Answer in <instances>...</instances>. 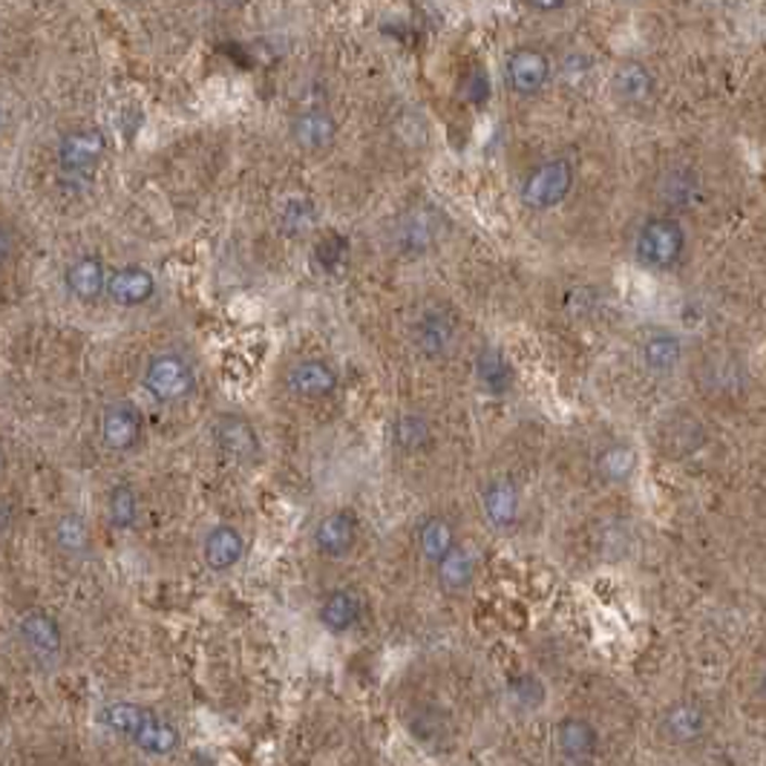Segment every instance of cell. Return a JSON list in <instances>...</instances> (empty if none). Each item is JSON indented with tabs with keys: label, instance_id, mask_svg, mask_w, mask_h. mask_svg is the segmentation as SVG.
Returning a JSON list of instances; mask_svg holds the SVG:
<instances>
[{
	"label": "cell",
	"instance_id": "obj_22",
	"mask_svg": "<svg viewBox=\"0 0 766 766\" xmlns=\"http://www.w3.org/2000/svg\"><path fill=\"white\" fill-rule=\"evenodd\" d=\"M701 176L694 174L692 167H668L657 181L660 202L677 211L692 208L701 199Z\"/></svg>",
	"mask_w": 766,
	"mask_h": 766
},
{
	"label": "cell",
	"instance_id": "obj_36",
	"mask_svg": "<svg viewBox=\"0 0 766 766\" xmlns=\"http://www.w3.org/2000/svg\"><path fill=\"white\" fill-rule=\"evenodd\" d=\"M525 3L536 12H560V9L568 7V0H525Z\"/></svg>",
	"mask_w": 766,
	"mask_h": 766
},
{
	"label": "cell",
	"instance_id": "obj_35",
	"mask_svg": "<svg viewBox=\"0 0 766 766\" xmlns=\"http://www.w3.org/2000/svg\"><path fill=\"white\" fill-rule=\"evenodd\" d=\"M487 92H490L487 73L485 70H473L470 78L464 81V96H467V101H473V104H481V101H487Z\"/></svg>",
	"mask_w": 766,
	"mask_h": 766
},
{
	"label": "cell",
	"instance_id": "obj_10",
	"mask_svg": "<svg viewBox=\"0 0 766 766\" xmlns=\"http://www.w3.org/2000/svg\"><path fill=\"white\" fill-rule=\"evenodd\" d=\"M481 511L493 530H511L519 519L522 495L511 478H490L481 487Z\"/></svg>",
	"mask_w": 766,
	"mask_h": 766
},
{
	"label": "cell",
	"instance_id": "obj_30",
	"mask_svg": "<svg viewBox=\"0 0 766 766\" xmlns=\"http://www.w3.org/2000/svg\"><path fill=\"white\" fill-rule=\"evenodd\" d=\"M55 544L66 556H84L90 551V528H87V519L78 516V513H64L59 522H55Z\"/></svg>",
	"mask_w": 766,
	"mask_h": 766
},
{
	"label": "cell",
	"instance_id": "obj_13",
	"mask_svg": "<svg viewBox=\"0 0 766 766\" xmlns=\"http://www.w3.org/2000/svg\"><path fill=\"white\" fill-rule=\"evenodd\" d=\"M340 378L338 372L331 369L326 361H317V357H309V361L294 363L286 375V387L294 398H305V401H314V398H329L335 389H338Z\"/></svg>",
	"mask_w": 766,
	"mask_h": 766
},
{
	"label": "cell",
	"instance_id": "obj_9",
	"mask_svg": "<svg viewBox=\"0 0 766 766\" xmlns=\"http://www.w3.org/2000/svg\"><path fill=\"white\" fill-rule=\"evenodd\" d=\"M507 78H511L513 92L519 96H536L551 81V59L536 47H519L507 59Z\"/></svg>",
	"mask_w": 766,
	"mask_h": 766
},
{
	"label": "cell",
	"instance_id": "obj_7",
	"mask_svg": "<svg viewBox=\"0 0 766 766\" xmlns=\"http://www.w3.org/2000/svg\"><path fill=\"white\" fill-rule=\"evenodd\" d=\"M17 637L29 649V654L35 660H41V663L59 660L61 651H64L61 623L47 611H26L24 617L17 619Z\"/></svg>",
	"mask_w": 766,
	"mask_h": 766
},
{
	"label": "cell",
	"instance_id": "obj_21",
	"mask_svg": "<svg viewBox=\"0 0 766 766\" xmlns=\"http://www.w3.org/2000/svg\"><path fill=\"white\" fill-rule=\"evenodd\" d=\"M108 272L99 256H78L70 263L64 274V282L70 294L78 297L81 303H92L101 294H108Z\"/></svg>",
	"mask_w": 766,
	"mask_h": 766
},
{
	"label": "cell",
	"instance_id": "obj_39",
	"mask_svg": "<svg viewBox=\"0 0 766 766\" xmlns=\"http://www.w3.org/2000/svg\"><path fill=\"white\" fill-rule=\"evenodd\" d=\"M619 3H635V0H619Z\"/></svg>",
	"mask_w": 766,
	"mask_h": 766
},
{
	"label": "cell",
	"instance_id": "obj_26",
	"mask_svg": "<svg viewBox=\"0 0 766 766\" xmlns=\"http://www.w3.org/2000/svg\"><path fill=\"white\" fill-rule=\"evenodd\" d=\"M637 464H640V459H637L635 447L614 441V444H605L600 453H597L593 467H597V473H600L608 485H626L637 473Z\"/></svg>",
	"mask_w": 766,
	"mask_h": 766
},
{
	"label": "cell",
	"instance_id": "obj_18",
	"mask_svg": "<svg viewBox=\"0 0 766 766\" xmlns=\"http://www.w3.org/2000/svg\"><path fill=\"white\" fill-rule=\"evenodd\" d=\"M363 597L354 588H338V591L326 593V600L321 602V626L331 635H347L352 631L363 617Z\"/></svg>",
	"mask_w": 766,
	"mask_h": 766
},
{
	"label": "cell",
	"instance_id": "obj_14",
	"mask_svg": "<svg viewBox=\"0 0 766 766\" xmlns=\"http://www.w3.org/2000/svg\"><path fill=\"white\" fill-rule=\"evenodd\" d=\"M708 715L701 703L680 701L663 715V734L677 746H692L706 734Z\"/></svg>",
	"mask_w": 766,
	"mask_h": 766
},
{
	"label": "cell",
	"instance_id": "obj_31",
	"mask_svg": "<svg viewBox=\"0 0 766 766\" xmlns=\"http://www.w3.org/2000/svg\"><path fill=\"white\" fill-rule=\"evenodd\" d=\"M108 516L116 530H130L139 525V495L130 485H116L110 490Z\"/></svg>",
	"mask_w": 766,
	"mask_h": 766
},
{
	"label": "cell",
	"instance_id": "obj_29",
	"mask_svg": "<svg viewBox=\"0 0 766 766\" xmlns=\"http://www.w3.org/2000/svg\"><path fill=\"white\" fill-rule=\"evenodd\" d=\"M418 548L429 565H438L455 548V530L444 516H427L418 528Z\"/></svg>",
	"mask_w": 766,
	"mask_h": 766
},
{
	"label": "cell",
	"instance_id": "obj_27",
	"mask_svg": "<svg viewBox=\"0 0 766 766\" xmlns=\"http://www.w3.org/2000/svg\"><path fill=\"white\" fill-rule=\"evenodd\" d=\"M389 432H392V444L406 455L424 453L432 444V424H429L427 415L413 413V410L398 415Z\"/></svg>",
	"mask_w": 766,
	"mask_h": 766
},
{
	"label": "cell",
	"instance_id": "obj_17",
	"mask_svg": "<svg viewBox=\"0 0 766 766\" xmlns=\"http://www.w3.org/2000/svg\"><path fill=\"white\" fill-rule=\"evenodd\" d=\"M156 294V277L141 268V265H124L118 272L110 274L108 280V297L118 305H145Z\"/></svg>",
	"mask_w": 766,
	"mask_h": 766
},
{
	"label": "cell",
	"instance_id": "obj_32",
	"mask_svg": "<svg viewBox=\"0 0 766 766\" xmlns=\"http://www.w3.org/2000/svg\"><path fill=\"white\" fill-rule=\"evenodd\" d=\"M314 223H317V208H314L312 199L294 197L280 208V228L289 237H303V234L312 231Z\"/></svg>",
	"mask_w": 766,
	"mask_h": 766
},
{
	"label": "cell",
	"instance_id": "obj_25",
	"mask_svg": "<svg viewBox=\"0 0 766 766\" xmlns=\"http://www.w3.org/2000/svg\"><path fill=\"white\" fill-rule=\"evenodd\" d=\"M438 586L447 593H464L476 579V556L467 548L455 544L453 551L447 553L444 560L436 565Z\"/></svg>",
	"mask_w": 766,
	"mask_h": 766
},
{
	"label": "cell",
	"instance_id": "obj_2",
	"mask_svg": "<svg viewBox=\"0 0 766 766\" xmlns=\"http://www.w3.org/2000/svg\"><path fill=\"white\" fill-rule=\"evenodd\" d=\"M686 254V228L677 216H651L635 237L637 263L651 272H668Z\"/></svg>",
	"mask_w": 766,
	"mask_h": 766
},
{
	"label": "cell",
	"instance_id": "obj_33",
	"mask_svg": "<svg viewBox=\"0 0 766 766\" xmlns=\"http://www.w3.org/2000/svg\"><path fill=\"white\" fill-rule=\"evenodd\" d=\"M349 260V239L340 237V234H331V237H326L323 242H317V248H314V263L321 265L323 272H340L343 265H347Z\"/></svg>",
	"mask_w": 766,
	"mask_h": 766
},
{
	"label": "cell",
	"instance_id": "obj_12",
	"mask_svg": "<svg viewBox=\"0 0 766 766\" xmlns=\"http://www.w3.org/2000/svg\"><path fill=\"white\" fill-rule=\"evenodd\" d=\"M357 539V519L352 511H331L314 528V548L326 560H343Z\"/></svg>",
	"mask_w": 766,
	"mask_h": 766
},
{
	"label": "cell",
	"instance_id": "obj_1",
	"mask_svg": "<svg viewBox=\"0 0 766 766\" xmlns=\"http://www.w3.org/2000/svg\"><path fill=\"white\" fill-rule=\"evenodd\" d=\"M99 720L104 729L122 734L133 746H139L148 755L165 758L179 750V729L174 724H167L156 712L139 706L130 701H113L108 706H101Z\"/></svg>",
	"mask_w": 766,
	"mask_h": 766
},
{
	"label": "cell",
	"instance_id": "obj_5",
	"mask_svg": "<svg viewBox=\"0 0 766 766\" xmlns=\"http://www.w3.org/2000/svg\"><path fill=\"white\" fill-rule=\"evenodd\" d=\"M570 190H574V165L568 159H548L522 181L519 197L522 205L530 211H553L568 199Z\"/></svg>",
	"mask_w": 766,
	"mask_h": 766
},
{
	"label": "cell",
	"instance_id": "obj_19",
	"mask_svg": "<svg viewBox=\"0 0 766 766\" xmlns=\"http://www.w3.org/2000/svg\"><path fill=\"white\" fill-rule=\"evenodd\" d=\"M246 556V539L231 525H216L214 530H208L205 544H202V560L214 574H225V570L237 568Z\"/></svg>",
	"mask_w": 766,
	"mask_h": 766
},
{
	"label": "cell",
	"instance_id": "obj_23",
	"mask_svg": "<svg viewBox=\"0 0 766 766\" xmlns=\"http://www.w3.org/2000/svg\"><path fill=\"white\" fill-rule=\"evenodd\" d=\"M611 90L617 92V99L626 104H643L654 92V75L640 61H623L611 75Z\"/></svg>",
	"mask_w": 766,
	"mask_h": 766
},
{
	"label": "cell",
	"instance_id": "obj_15",
	"mask_svg": "<svg viewBox=\"0 0 766 766\" xmlns=\"http://www.w3.org/2000/svg\"><path fill=\"white\" fill-rule=\"evenodd\" d=\"M415 347L420 349L424 357H444L453 349L455 340V323L444 309H427L415 321L413 329Z\"/></svg>",
	"mask_w": 766,
	"mask_h": 766
},
{
	"label": "cell",
	"instance_id": "obj_4",
	"mask_svg": "<svg viewBox=\"0 0 766 766\" xmlns=\"http://www.w3.org/2000/svg\"><path fill=\"white\" fill-rule=\"evenodd\" d=\"M145 389L156 398L159 404H179L193 395L197 372L188 357L176 352H159L145 366Z\"/></svg>",
	"mask_w": 766,
	"mask_h": 766
},
{
	"label": "cell",
	"instance_id": "obj_20",
	"mask_svg": "<svg viewBox=\"0 0 766 766\" xmlns=\"http://www.w3.org/2000/svg\"><path fill=\"white\" fill-rule=\"evenodd\" d=\"M597 746H600V734L586 717L560 720V726H556V750H560L562 758L570 761V764H582V761H591L597 755Z\"/></svg>",
	"mask_w": 766,
	"mask_h": 766
},
{
	"label": "cell",
	"instance_id": "obj_37",
	"mask_svg": "<svg viewBox=\"0 0 766 766\" xmlns=\"http://www.w3.org/2000/svg\"><path fill=\"white\" fill-rule=\"evenodd\" d=\"M214 7H219V9H237V7H242L246 0H211Z\"/></svg>",
	"mask_w": 766,
	"mask_h": 766
},
{
	"label": "cell",
	"instance_id": "obj_8",
	"mask_svg": "<svg viewBox=\"0 0 766 766\" xmlns=\"http://www.w3.org/2000/svg\"><path fill=\"white\" fill-rule=\"evenodd\" d=\"M101 444L113 453H130L141 438V415L130 401H110L101 410Z\"/></svg>",
	"mask_w": 766,
	"mask_h": 766
},
{
	"label": "cell",
	"instance_id": "obj_6",
	"mask_svg": "<svg viewBox=\"0 0 766 766\" xmlns=\"http://www.w3.org/2000/svg\"><path fill=\"white\" fill-rule=\"evenodd\" d=\"M211 441H214V447L225 459H231L237 464H251L263 455L260 436H256L254 424L246 415H216L214 424H211Z\"/></svg>",
	"mask_w": 766,
	"mask_h": 766
},
{
	"label": "cell",
	"instance_id": "obj_3",
	"mask_svg": "<svg viewBox=\"0 0 766 766\" xmlns=\"http://www.w3.org/2000/svg\"><path fill=\"white\" fill-rule=\"evenodd\" d=\"M104 153H108V139L101 130H92V127L70 130L59 141L61 181L73 190L90 188L96 167L104 159Z\"/></svg>",
	"mask_w": 766,
	"mask_h": 766
},
{
	"label": "cell",
	"instance_id": "obj_38",
	"mask_svg": "<svg viewBox=\"0 0 766 766\" xmlns=\"http://www.w3.org/2000/svg\"><path fill=\"white\" fill-rule=\"evenodd\" d=\"M758 692L766 698V671H764V675H761V680H758Z\"/></svg>",
	"mask_w": 766,
	"mask_h": 766
},
{
	"label": "cell",
	"instance_id": "obj_16",
	"mask_svg": "<svg viewBox=\"0 0 766 766\" xmlns=\"http://www.w3.org/2000/svg\"><path fill=\"white\" fill-rule=\"evenodd\" d=\"M291 139L303 150H309V153H317V150H326L335 145V139H338V122H335L329 110H303V113H297L291 118Z\"/></svg>",
	"mask_w": 766,
	"mask_h": 766
},
{
	"label": "cell",
	"instance_id": "obj_28",
	"mask_svg": "<svg viewBox=\"0 0 766 766\" xmlns=\"http://www.w3.org/2000/svg\"><path fill=\"white\" fill-rule=\"evenodd\" d=\"M643 366L654 375H668L671 369H677V363L683 357V340L671 335V331H657L649 335L640 349Z\"/></svg>",
	"mask_w": 766,
	"mask_h": 766
},
{
	"label": "cell",
	"instance_id": "obj_34",
	"mask_svg": "<svg viewBox=\"0 0 766 766\" xmlns=\"http://www.w3.org/2000/svg\"><path fill=\"white\" fill-rule=\"evenodd\" d=\"M513 701L522 708H539L544 703V683L536 675H519L511 680Z\"/></svg>",
	"mask_w": 766,
	"mask_h": 766
},
{
	"label": "cell",
	"instance_id": "obj_24",
	"mask_svg": "<svg viewBox=\"0 0 766 766\" xmlns=\"http://www.w3.org/2000/svg\"><path fill=\"white\" fill-rule=\"evenodd\" d=\"M473 372H476L478 387L485 389L487 395H504V392L513 387L511 363H507V357L495 347L478 349Z\"/></svg>",
	"mask_w": 766,
	"mask_h": 766
},
{
	"label": "cell",
	"instance_id": "obj_11",
	"mask_svg": "<svg viewBox=\"0 0 766 766\" xmlns=\"http://www.w3.org/2000/svg\"><path fill=\"white\" fill-rule=\"evenodd\" d=\"M441 237V214L432 208H415L395 225V248L404 254H424Z\"/></svg>",
	"mask_w": 766,
	"mask_h": 766
}]
</instances>
